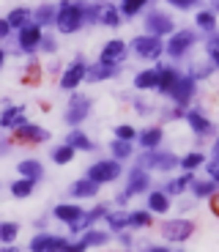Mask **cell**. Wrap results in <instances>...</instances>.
<instances>
[{
    "label": "cell",
    "instance_id": "7c38bea8",
    "mask_svg": "<svg viewBox=\"0 0 219 252\" xmlns=\"http://www.w3.org/2000/svg\"><path fill=\"white\" fill-rule=\"evenodd\" d=\"M14 134H17L19 143H31V145L44 143V140L50 137V132L41 129V126H36V124H19L17 129H14Z\"/></svg>",
    "mask_w": 219,
    "mask_h": 252
},
{
    "label": "cell",
    "instance_id": "4dcf8cb0",
    "mask_svg": "<svg viewBox=\"0 0 219 252\" xmlns=\"http://www.w3.org/2000/svg\"><path fill=\"white\" fill-rule=\"evenodd\" d=\"M217 192V181H192V195L194 197H211Z\"/></svg>",
    "mask_w": 219,
    "mask_h": 252
},
{
    "label": "cell",
    "instance_id": "e0dca14e",
    "mask_svg": "<svg viewBox=\"0 0 219 252\" xmlns=\"http://www.w3.org/2000/svg\"><path fill=\"white\" fill-rule=\"evenodd\" d=\"M187 121H189V126H192V132L200 134V137H203V134H211V132H214V124L200 113V110H189V113H187Z\"/></svg>",
    "mask_w": 219,
    "mask_h": 252
},
{
    "label": "cell",
    "instance_id": "277c9868",
    "mask_svg": "<svg viewBox=\"0 0 219 252\" xmlns=\"http://www.w3.org/2000/svg\"><path fill=\"white\" fill-rule=\"evenodd\" d=\"M194 233V225L189 220H167L162 225V236L167 241H187Z\"/></svg>",
    "mask_w": 219,
    "mask_h": 252
},
{
    "label": "cell",
    "instance_id": "60d3db41",
    "mask_svg": "<svg viewBox=\"0 0 219 252\" xmlns=\"http://www.w3.org/2000/svg\"><path fill=\"white\" fill-rule=\"evenodd\" d=\"M107 222L113 230H124L129 225V211H118V214H107Z\"/></svg>",
    "mask_w": 219,
    "mask_h": 252
},
{
    "label": "cell",
    "instance_id": "f1b7e54d",
    "mask_svg": "<svg viewBox=\"0 0 219 252\" xmlns=\"http://www.w3.org/2000/svg\"><path fill=\"white\" fill-rule=\"evenodd\" d=\"M33 17H36V25H52V22H55L58 19V8H52V6H41V8H36V14H33Z\"/></svg>",
    "mask_w": 219,
    "mask_h": 252
},
{
    "label": "cell",
    "instance_id": "44dd1931",
    "mask_svg": "<svg viewBox=\"0 0 219 252\" xmlns=\"http://www.w3.org/2000/svg\"><path fill=\"white\" fill-rule=\"evenodd\" d=\"M69 192H71L74 197H94L96 192H99V184H94L91 178H80V181L71 184Z\"/></svg>",
    "mask_w": 219,
    "mask_h": 252
},
{
    "label": "cell",
    "instance_id": "c3c4849f",
    "mask_svg": "<svg viewBox=\"0 0 219 252\" xmlns=\"http://www.w3.org/2000/svg\"><path fill=\"white\" fill-rule=\"evenodd\" d=\"M85 250H88V247L82 244V241H77V244H71V241H66V247H63L61 252H85Z\"/></svg>",
    "mask_w": 219,
    "mask_h": 252
},
{
    "label": "cell",
    "instance_id": "8fae6325",
    "mask_svg": "<svg viewBox=\"0 0 219 252\" xmlns=\"http://www.w3.org/2000/svg\"><path fill=\"white\" fill-rule=\"evenodd\" d=\"M66 247V239L50 233H38L31 239V252H61Z\"/></svg>",
    "mask_w": 219,
    "mask_h": 252
},
{
    "label": "cell",
    "instance_id": "4fadbf2b",
    "mask_svg": "<svg viewBox=\"0 0 219 252\" xmlns=\"http://www.w3.org/2000/svg\"><path fill=\"white\" fill-rule=\"evenodd\" d=\"M145 167H154V170H173L175 164H181V159L175 154H159V151H148L143 157Z\"/></svg>",
    "mask_w": 219,
    "mask_h": 252
},
{
    "label": "cell",
    "instance_id": "7402d4cb",
    "mask_svg": "<svg viewBox=\"0 0 219 252\" xmlns=\"http://www.w3.org/2000/svg\"><path fill=\"white\" fill-rule=\"evenodd\" d=\"M17 170L22 173V178H31V181H38V178L44 176V167H41V162H36V159H22Z\"/></svg>",
    "mask_w": 219,
    "mask_h": 252
},
{
    "label": "cell",
    "instance_id": "30bf717a",
    "mask_svg": "<svg viewBox=\"0 0 219 252\" xmlns=\"http://www.w3.org/2000/svg\"><path fill=\"white\" fill-rule=\"evenodd\" d=\"M41 38H44L41 25H25L22 31H19V36H17L19 50H22V52H33L36 47H41Z\"/></svg>",
    "mask_w": 219,
    "mask_h": 252
},
{
    "label": "cell",
    "instance_id": "6f0895ef",
    "mask_svg": "<svg viewBox=\"0 0 219 252\" xmlns=\"http://www.w3.org/2000/svg\"><path fill=\"white\" fill-rule=\"evenodd\" d=\"M211 6H214V11H219V0H211Z\"/></svg>",
    "mask_w": 219,
    "mask_h": 252
},
{
    "label": "cell",
    "instance_id": "d6986e66",
    "mask_svg": "<svg viewBox=\"0 0 219 252\" xmlns=\"http://www.w3.org/2000/svg\"><path fill=\"white\" fill-rule=\"evenodd\" d=\"M178 80H181V74L175 69H159V85L156 91H162V94H173V88L178 85Z\"/></svg>",
    "mask_w": 219,
    "mask_h": 252
},
{
    "label": "cell",
    "instance_id": "484cf974",
    "mask_svg": "<svg viewBox=\"0 0 219 252\" xmlns=\"http://www.w3.org/2000/svg\"><path fill=\"white\" fill-rule=\"evenodd\" d=\"M101 217H107V208H104V206L94 208V211H85V214H82V220L74 225V230H88V227L94 225L96 220H101Z\"/></svg>",
    "mask_w": 219,
    "mask_h": 252
},
{
    "label": "cell",
    "instance_id": "ac0fdd59",
    "mask_svg": "<svg viewBox=\"0 0 219 252\" xmlns=\"http://www.w3.org/2000/svg\"><path fill=\"white\" fill-rule=\"evenodd\" d=\"M19 124H25V107H8L0 115V126L3 129H17Z\"/></svg>",
    "mask_w": 219,
    "mask_h": 252
},
{
    "label": "cell",
    "instance_id": "5b68a950",
    "mask_svg": "<svg viewBox=\"0 0 219 252\" xmlns=\"http://www.w3.org/2000/svg\"><path fill=\"white\" fill-rule=\"evenodd\" d=\"M88 113H91V99L74 94L71 101H69V107H66V124H71V126L82 124V121L88 118Z\"/></svg>",
    "mask_w": 219,
    "mask_h": 252
},
{
    "label": "cell",
    "instance_id": "ab89813d",
    "mask_svg": "<svg viewBox=\"0 0 219 252\" xmlns=\"http://www.w3.org/2000/svg\"><path fill=\"white\" fill-rule=\"evenodd\" d=\"M110 148H113L115 159L131 157V143H129V140H118V137H115V140H113V145H110Z\"/></svg>",
    "mask_w": 219,
    "mask_h": 252
},
{
    "label": "cell",
    "instance_id": "3957f363",
    "mask_svg": "<svg viewBox=\"0 0 219 252\" xmlns=\"http://www.w3.org/2000/svg\"><path fill=\"white\" fill-rule=\"evenodd\" d=\"M131 50L137 52L140 58H145V61H156L164 47H162V38L159 36H140L131 41Z\"/></svg>",
    "mask_w": 219,
    "mask_h": 252
},
{
    "label": "cell",
    "instance_id": "74e56055",
    "mask_svg": "<svg viewBox=\"0 0 219 252\" xmlns=\"http://www.w3.org/2000/svg\"><path fill=\"white\" fill-rule=\"evenodd\" d=\"M200 164H203V154H200V151H192V154H187V157L181 159V167H184V170H187V173L197 170Z\"/></svg>",
    "mask_w": 219,
    "mask_h": 252
},
{
    "label": "cell",
    "instance_id": "8d00e7d4",
    "mask_svg": "<svg viewBox=\"0 0 219 252\" xmlns=\"http://www.w3.org/2000/svg\"><path fill=\"white\" fill-rule=\"evenodd\" d=\"M52 159H55V164H69L74 159V148L71 145H61V148L52 151Z\"/></svg>",
    "mask_w": 219,
    "mask_h": 252
},
{
    "label": "cell",
    "instance_id": "6da1fadb",
    "mask_svg": "<svg viewBox=\"0 0 219 252\" xmlns=\"http://www.w3.org/2000/svg\"><path fill=\"white\" fill-rule=\"evenodd\" d=\"M82 6L80 3H63L61 8H58V19H55V25L61 33H74L82 28Z\"/></svg>",
    "mask_w": 219,
    "mask_h": 252
},
{
    "label": "cell",
    "instance_id": "9a60e30c",
    "mask_svg": "<svg viewBox=\"0 0 219 252\" xmlns=\"http://www.w3.org/2000/svg\"><path fill=\"white\" fill-rule=\"evenodd\" d=\"M124 55H126V44H124V41H118V38H113L110 44L101 47L99 63H107V66H118V61H124Z\"/></svg>",
    "mask_w": 219,
    "mask_h": 252
},
{
    "label": "cell",
    "instance_id": "e575fe53",
    "mask_svg": "<svg viewBox=\"0 0 219 252\" xmlns=\"http://www.w3.org/2000/svg\"><path fill=\"white\" fill-rule=\"evenodd\" d=\"M17 233H19L17 222H0V241H3V244H11V241L17 239Z\"/></svg>",
    "mask_w": 219,
    "mask_h": 252
},
{
    "label": "cell",
    "instance_id": "f546056e",
    "mask_svg": "<svg viewBox=\"0 0 219 252\" xmlns=\"http://www.w3.org/2000/svg\"><path fill=\"white\" fill-rule=\"evenodd\" d=\"M107 241H110V236L101 233V230H94V227H88L85 236H82V244L85 247H101V244H107Z\"/></svg>",
    "mask_w": 219,
    "mask_h": 252
},
{
    "label": "cell",
    "instance_id": "bcb514c9",
    "mask_svg": "<svg viewBox=\"0 0 219 252\" xmlns=\"http://www.w3.org/2000/svg\"><path fill=\"white\" fill-rule=\"evenodd\" d=\"M206 170H208V178H211V181H219V159H211Z\"/></svg>",
    "mask_w": 219,
    "mask_h": 252
},
{
    "label": "cell",
    "instance_id": "680465c9",
    "mask_svg": "<svg viewBox=\"0 0 219 252\" xmlns=\"http://www.w3.org/2000/svg\"><path fill=\"white\" fill-rule=\"evenodd\" d=\"M3 61H6V52L0 50V66H3Z\"/></svg>",
    "mask_w": 219,
    "mask_h": 252
},
{
    "label": "cell",
    "instance_id": "9f6ffc18",
    "mask_svg": "<svg viewBox=\"0 0 219 252\" xmlns=\"http://www.w3.org/2000/svg\"><path fill=\"white\" fill-rule=\"evenodd\" d=\"M148 252H167V250H164V247H151Z\"/></svg>",
    "mask_w": 219,
    "mask_h": 252
},
{
    "label": "cell",
    "instance_id": "603a6c76",
    "mask_svg": "<svg viewBox=\"0 0 219 252\" xmlns=\"http://www.w3.org/2000/svg\"><path fill=\"white\" fill-rule=\"evenodd\" d=\"M115 66H107V63H96V66H88V80L91 82H101V80H110L115 77Z\"/></svg>",
    "mask_w": 219,
    "mask_h": 252
},
{
    "label": "cell",
    "instance_id": "4316f807",
    "mask_svg": "<svg viewBox=\"0 0 219 252\" xmlns=\"http://www.w3.org/2000/svg\"><path fill=\"white\" fill-rule=\"evenodd\" d=\"M66 145H71L74 151H94V143H91L88 134H82V132H71L69 137H66Z\"/></svg>",
    "mask_w": 219,
    "mask_h": 252
},
{
    "label": "cell",
    "instance_id": "f907efd6",
    "mask_svg": "<svg viewBox=\"0 0 219 252\" xmlns=\"http://www.w3.org/2000/svg\"><path fill=\"white\" fill-rule=\"evenodd\" d=\"M8 31H11V25H8V19H0V38H6Z\"/></svg>",
    "mask_w": 219,
    "mask_h": 252
},
{
    "label": "cell",
    "instance_id": "816d5d0a",
    "mask_svg": "<svg viewBox=\"0 0 219 252\" xmlns=\"http://www.w3.org/2000/svg\"><path fill=\"white\" fill-rule=\"evenodd\" d=\"M211 211L219 217V192H214V195H211Z\"/></svg>",
    "mask_w": 219,
    "mask_h": 252
},
{
    "label": "cell",
    "instance_id": "11a10c76",
    "mask_svg": "<svg viewBox=\"0 0 219 252\" xmlns=\"http://www.w3.org/2000/svg\"><path fill=\"white\" fill-rule=\"evenodd\" d=\"M0 252H19L17 247H0Z\"/></svg>",
    "mask_w": 219,
    "mask_h": 252
},
{
    "label": "cell",
    "instance_id": "f6af8a7d",
    "mask_svg": "<svg viewBox=\"0 0 219 252\" xmlns=\"http://www.w3.org/2000/svg\"><path fill=\"white\" fill-rule=\"evenodd\" d=\"M115 137H118V140H129V143H131V140L137 137V132H134V126H129V124H121L118 129H115Z\"/></svg>",
    "mask_w": 219,
    "mask_h": 252
},
{
    "label": "cell",
    "instance_id": "2e32d148",
    "mask_svg": "<svg viewBox=\"0 0 219 252\" xmlns=\"http://www.w3.org/2000/svg\"><path fill=\"white\" fill-rule=\"evenodd\" d=\"M82 214H85V211H82L80 206H71V203H61V206L55 208V220L66 222V225H71V227L82 220Z\"/></svg>",
    "mask_w": 219,
    "mask_h": 252
},
{
    "label": "cell",
    "instance_id": "8992f818",
    "mask_svg": "<svg viewBox=\"0 0 219 252\" xmlns=\"http://www.w3.org/2000/svg\"><path fill=\"white\" fill-rule=\"evenodd\" d=\"M148 187H151V178H148V173H145L143 167H137V170H131L129 181H126V192L118 197V203H124L126 197L143 195V192H148Z\"/></svg>",
    "mask_w": 219,
    "mask_h": 252
},
{
    "label": "cell",
    "instance_id": "91938a15",
    "mask_svg": "<svg viewBox=\"0 0 219 252\" xmlns=\"http://www.w3.org/2000/svg\"><path fill=\"white\" fill-rule=\"evenodd\" d=\"M217 66H219V63H217Z\"/></svg>",
    "mask_w": 219,
    "mask_h": 252
},
{
    "label": "cell",
    "instance_id": "b9f144b4",
    "mask_svg": "<svg viewBox=\"0 0 219 252\" xmlns=\"http://www.w3.org/2000/svg\"><path fill=\"white\" fill-rule=\"evenodd\" d=\"M129 225H131V227H145V225H151V214H148V211H131V214H129Z\"/></svg>",
    "mask_w": 219,
    "mask_h": 252
},
{
    "label": "cell",
    "instance_id": "ee69618b",
    "mask_svg": "<svg viewBox=\"0 0 219 252\" xmlns=\"http://www.w3.org/2000/svg\"><path fill=\"white\" fill-rule=\"evenodd\" d=\"M206 50H208V58L214 61V66L219 63V36H211L206 41Z\"/></svg>",
    "mask_w": 219,
    "mask_h": 252
},
{
    "label": "cell",
    "instance_id": "7bdbcfd3",
    "mask_svg": "<svg viewBox=\"0 0 219 252\" xmlns=\"http://www.w3.org/2000/svg\"><path fill=\"white\" fill-rule=\"evenodd\" d=\"M82 6V19L85 22H99L101 19V6H85V3H80Z\"/></svg>",
    "mask_w": 219,
    "mask_h": 252
},
{
    "label": "cell",
    "instance_id": "ba28073f",
    "mask_svg": "<svg viewBox=\"0 0 219 252\" xmlns=\"http://www.w3.org/2000/svg\"><path fill=\"white\" fill-rule=\"evenodd\" d=\"M88 77V66H85V61H77V63H71L69 69L63 71V77H61V88L63 91H74L77 85H80L82 80Z\"/></svg>",
    "mask_w": 219,
    "mask_h": 252
},
{
    "label": "cell",
    "instance_id": "83f0119b",
    "mask_svg": "<svg viewBox=\"0 0 219 252\" xmlns=\"http://www.w3.org/2000/svg\"><path fill=\"white\" fill-rule=\"evenodd\" d=\"M33 17V14L31 11H28V8H14V11L11 14H8V25H11V28H17V31H22V28H25L28 25V19H31Z\"/></svg>",
    "mask_w": 219,
    "mask_h": 252
},
{
    "label": "cell",
    "instance_id": "d6a6232c",
    "mask_svg": "<svg viewBox=\"0 0 219 252\" xmlns=\"http://www.w3.org/2000/svg\"><path fill=\"white\" fill-rule=\"evenodd\" d=\"M101 25H107V28H118L121 25V11L118 8H113V6H107V8H101V19H99Z\"/></svg>",
    "mask_w": 219,
    "mask_h": 252
},
{
    "label": "cell",
    "instance_id": "836d02e7",
    "mask_svg": "<svg viewBox=\"0 0 219 252\" xmlns=\"http://www.w3.org/2000/svg\"><path fill=\"white\" fill-rule=\"evenodd\" d=\"M33 184L36 181H31V178H19V181L11 184V195L14 197H28L33 192Z\"/></svg>",
    "mask_w": 219,
    "mask_h": 252
},
{
    "label": "cell",
    "instance_id": "7a4b0ae2",
    "mask_svg": "<svg viewBox=\"0 0 219 252\" xmlns=\"http://www.w3.org/2000/svg\"><path fill=\"white\" fill-rule=\"evenodd\" d=\"M121 176V164L118 159H104V162H96L91 170H88L85 178H91L94 184H110Z\"/></svg>",
    "mask_w": 219,
    "mask_h": 252
},
{
    "label": "cell",
    "instance_id": "681fc988",
    "mask_svg": "<svg viewBox=\"0 0 219 252\" xmlns=\"http://www.w3.org/2000/svg\"><path fill=\"white\" fill-rule=\"evenodd\" d=\"M41 47H44V52H55V41H52L50 36L41 38Z\"/></svg>",
    "mask_w": 219,
    "mask_h": 252
},
{
    "label": "cell",
    "instance_id": "f35d334b",
    "mask_svg": "<svg viewBox=\"0 0 219 252\" xmlns=\"http://www.w3.org/2000/svg\"><path fill=\"white\" fill-rule=\"evenodd\" d=\"M145 3H148V0H124V3H121V14H124V17H134L137 11H143Z\"/></svg>",
    "mask_w": 219,
    "mask_h": 252
},
{
    "label": "cell",
    "instance_id": "5bb4252c",
    "mask_svg": "<svg viewBox=\"0 0 219 252\" xmlns=\"http://www.w3.org/2000/svg\"><path fill=\"white\" fill-rule=\"evenodd\" d=\"M170 96H173V104H175V107H184V104H189V101H192V96H194V80H192V77H181Z\"/></svg>",
    "mask_w": 219,
    "mask_h": 252
},
{
    "label": "cell",
    "instance_id": "f5cc1de1",
    "mask_svg": "<svg viewBox=\"0 0 219 252\" xmlns=\"http://www.w3.org/2000/svg\"><path fill=\"white\" fill-rule=\"evenodd\" d=\"M36 77H38V69H36V66H31V71L25 74V82H31V85H33V80H36Z\"/></svg>",
    "mask_w": 219,
    "mask_h": 252
},
{
    "label": "cell",
    "instance_id": "d590c367",
    "mask_svg": "<svg viewBox=\"0 0 219 252\" xmlns=\"http://www.w3.org/2000/svg\"><path fill=\"white\" fill-rule=\"evenodd\" d=\"M197 28H200V31H208L211 33L214 28H217V17H214V11H197Z\"/></svg>",
    "mask_w": 219,
    "mask_h": 252
},
{
    "label": "cell",
    "instance_id": "d4e9b609",
    "mask_svg": "<svg viewBox=\"0 0 219 252\" xmlns=\"http://www.w3.org/2000/svg\"><path fill=\"white\" fill-rule=\"evenodd\" d=\"M159 143H162V129H159V126H151V129H145V132L140 134V145L148 148V151H154Z\"/></svg>",
    "mask_w": 219,
    "mask_h": 252
},
{
    "label": "cell",
    "instance_id": "db71d44e",
    "mask_svg": "<svg viewBox=\"0 0 219 252\" xmlns=\"http://www.w3.org/2000/svg\"><path fill=\"white\" fill-rule=\"evenodd\" d=\"M211 151H214V159H219V137L214 140V148H211Z\"/></svg>",
    "mask_w": 219,
    "mask_h": 252
},
{
    "label": "cell",
    "instance_id": "1f68e13d",
    "mask_svg": "<svg viewBox=\"0 0 219 252\" xmlns=\"http://www.w3.org/2000/svg\"><path fill=\"white\" fill-rule=\"evenodd\" d=\"M192 181H194V176H192V173H184L181 178H175V181H170L164 192H170V195H181V192H184L187 187H192Z\"/></svg>",
    "mask_w": 219,
    "mask_h": 252
},
{
    "label": "cell",
    "instance_id": "7dc6e473",
    "mask_svg": "<svg viewBox=\"0 0 219 252\" xmlns=\"http://www.w3.org/2000/svg\"><path fill=\"white\" fill-rule=\"evenodd\" d=\"M173 8H194L197 6V0H167Z\"/></svg>",
    "mask_w": 219,
    "mask_h": 252
},
{
    "label": "cell",
    "instance_id": "9c48e42d",
    "mask_svg": "<svg viewBox=\"0 0 219 252\" xmlns=\"http://www.w3.org/2000/svg\"><path fill=\"white\" fill-rule=\"evenodd\" d=\"M197 41V36H194V31H178L173 38H170V44H167V52L170 58H184L187 55V50Z\"/></svg>",
    "mask_w": 219,
    "mask_h": 252
},
{
    "label": "cell",
    "instance_id": "52a82bcc",
    "mask_svg": "<svg viewBox=\"0 0 219 252\" xmlns=\"http://www.w3.org/2000/svg\"><path fill=\"white\" fill-rule=\"evenodd\" d=\"M145 31H148V36H167V33H173V19L162 11H151L145 17Z\"/></svg>",
    "mask_w": 219,
    "mask_h": 252
},
{
    "label": "cell",
    "instance_id": "ffe728a7",
    "mask_svg": "<svg viewBox=\"0 0 219 252\" xmlns=\"http://www.w3.org/2000/svg\"><path fill=\"white\" fill-rule=\"evenodd\" d=\"M156 85H159V69H145L134 77V88H140V91H151Z\"/></svg>",
    "mask_w": 219,
    "mask_h": 252
},
{
    "label": "cell",
    "instance_id": "cb8c5ba5",
    "mask_svg": "<svg viewBox=\"0 0 219 252\" xmlns=\"http://www.w3.org/2000/svg\"><path fill=\"white\" fill-rule=\"evenodd\" d=\"M167 208H170L167 192H148V211H154V214H164Z\"/></svg>",
    "mask_w": 219,
    "mask_h": 252
}]
</instances>
